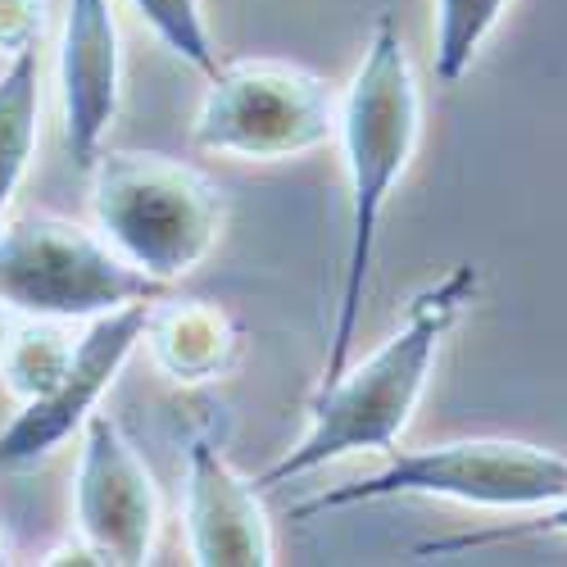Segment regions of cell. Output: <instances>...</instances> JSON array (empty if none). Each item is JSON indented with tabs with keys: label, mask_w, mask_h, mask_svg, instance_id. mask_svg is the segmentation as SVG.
<instances>
[{
	"label": "cell",
	"mask_w": 567,
	"mask_h": 567,
	"mask_svg": "<svg viewBox=\"0 0 567 567\" xmlns=\"http://www.w3.org/2000/svg\"><path fill=\"white\" fill-rule=\"evenodd\" d=\"M472 296H477V268L472 264L450 268L427 291H417L395 337H386L363 363H346L337 382L318 386L309 404V432L272 467H264L255 486H287L346 454H395L422 391H427L436 350L454 332Z\"/></svg>",
	"instance_id": "obj_1"
},
{
	"label": "cell",
	"mask_w": 567,
	"mask_h": 567,
	"mask_svg": "<svg viewBox=\"0 0 567 567\" xmlns=\"http://www.w3.org/2000/svg\"><path fill=\"white\" fill-rule=\"evenodd\" d=\"M417 132H422L417 78H413V64H409V51L395 23L382 14L341 96V114H337V136H341L346 177H350V250H346V281H341V305H337L322 386L337 382L354 354L363 287H368L372 255H377V227H382L386 200L417 151Z\"/></svg>",
	"instance_id": "obj_2"
},
{
	"label": "cell",
	"mask_w": 567,
	"mask_h": 567,
	"mask_svg": "<svg viewBox=\"0 0 567 567\" xmlns=\"http://www.w3.org/2000/svg\"><path fill=\"white\" fill-rule=\"evenodd\" d=\"M91 173L96 231L146 277L177 281L223 231V192L209 173L146 151H101Z\"/></svg>",
	"instance_id": "obj_3"
},
{
	"label": "cell",
	"mask_w": 567,
	"mask_h": 567,
	"mask_svg": "<svg viewBox=\"0 0 567 567\" xmlns=\"http://www.w3.org/2000/svg\"><path fill=\"white\" fill-rule=\"evenodd\" d=\"M567 495V454L508 441V436H472L427 450L395 454L382 472L363 482L322 491L291 508V517L337 513L382 499H450L467 508H545Z\"/></svg>",
	"instance_id": "obj_4"
},
{
	"label": "cell",
	"mask_w": 567,
	"mask_h": 567,
	"mask_svg": "<svg viewBox=\"0 0 567 567\" xmlns=\"http://www.w3.org/2000/svg\"><path fill=\"white\" fill-rule=\"evenodd\" d=\"M168 287L132 268L101 231L28 214L0 227V305L19 318L91 322L123 305H155Z\"/></svg>",
	"instance_id": "obj_5"
},
{
	"label": "cell",
	"mask_w": 567,
	"mask_h": 567,
	"mask_svg": "<svg viewBox=\"0 0 567 567\" xmlns=\"http://www.w3.org/2000/svg\"><path fill=\"white\" fill-rule=\"evenodd\" d=\"M337 114L341 101L318 73L277 60H241L209 78L192 136L205 155L291 159L332 141Z\"/></svg>",
	"instance_id": "obj_6"
},
{
	"label": "cell",
	"mask_w": 567,
	"mask_h": 567,
	"mask_svg": "<svg viewBox=\"0 0 567 567\" xmlns=\"http://www.w3.org/2000/svg\"><path fill=\"white\" fill-rule=\"evenodd\" d=\"M146 313L151 305H123L86 322L60 382L41 391L37 400H23V409L10 417V427L0 432V472H23L41 458H51L73 432L86 427L101 395L114 386V377L127 368L132 350L146 337Z\"/></svg>",
	"instance_id": "obj_7"
},
{
	"label": "cell",
	"mask_w": 567,
	"mask_h": 567,
	"mask_svg": "<svg viewBox=\"0 0 567 567\" xmlns=\"http://www.w3.org/2000/svg\"><path fill=\"white\" fill-rule=\"evenodd\" d=\"M73 513L78 536L101 563L141 567L151 558L159 532V495L146 463L136 458L110 413H91L82 427Z\"/></svg>",
	"instance_id": "obj_8"
},
{
	"label": "cell",
	"mask_w": 567,
	"mask_h": 567,
	"mask_svg": "<svg viewBox=\"0 0 567 567\" xmlns=\"http://www.w3.org/2000/svg\"><path fill=\"white\" fill-rule=\"evenodd\" d=\"M60 110H64V146L69 159L86 173L101 155V141L118 114V19L114 0H69L60 28Z\"/></svg>",
	"instance_id": "obj_9"
},
{
	"label": "cell",
	"mask_w": 567,
	"mask_h": 567,
	"mask_svg": "<svg viewBox=\"0 0 567 567\" xmlns=\"http://www.w3.org/2000/svg\"><path fill=\"white\" fill-rule=\"evenodd\" d=\"M182 523L192 563L200 567H268L277 558L259 486L236 477L209 441H192L186 450Z\"/></svg>",
	"instance_id": "obj_10"
},
{
	"label": "cell",
	"mask_w": 567,
	"mask_h": 567,
	"mask_svg": "<svg viewBox=\"0 0 567 567\" xmlns=\"http://www.w3.org/2000/svg\"><path fill=\"white\" fill-rule=\"evenodd\" d=\"M146 350L155 359V368L173 382H214L236 363L241 350V332L227 309L209 305V300H155L146 313Z\"/></svg>",
	"instance_id": "obj_11"
},
{
	"label": "cell",
	"mask_w": 567,
	"mask_h": 567,
	"mask_svg": "<svg viewBox=\"0 0 567 567\" xmlns=\"http://www.w3.org/2000/svg\"><path fill=\"white\" fill-rule=\"evenodd\" d=\"M37 132H41V60L37 51H28L6 60V69H0V218L10 214L32 168Z\"/></svg>",
	"instance_id": "obj_12"
},
{
	"label": "cell",
	"mask_w": 567,
	"mask_h": 567,
	"mask_svg": "<svg viewBox=\"0 0 567 567\" xmlns=\"http://www.w3.org/2000/svg\"><path fill=\"white\" fill-rule=\"evenodd\" d=\"M73 337L60 318H19L10 350L0 359V377H6V391L23 404L37 400L41 391H51L60 382V372L73 359Z\"/></svg>",
	"instance_id": "obj_13"
},
{
	"label": "cell",
	"mask_w": 567,
	"mask_h": 567,
	"mask_svg": "<svg viewBox=\"0 0 567 567\" xmlns=\"http://www.w3.org/2000/svg\"><path fill=\"white\" fill-rule=\"evenodd\" d=\"M436 6V78L445 86H454L472 60H477L482 41L495 32V23L504 19V10L513 0H432Z\"/></svg>",
	"instance_id": "obj_14"
},
{
	"label": "cell",
	"mask_w": 567,
	"mask_h": 567,
	"mask_svg": "<svg viewBox=\"0 0 567 567\" xmlns=\"http://www.w3.org/2000/svg\"><path fill=\"white\" fill-rule=\"evenodd\" d=\"M132 10L146 19V28L168 45L177 60L200 69L205 78L218 73V51H214V37H209L200 0H132Z\"/></svg>",
	"instance_id": "obj_15"
},
{
	"label": "cell",
	"mask_w": 567,
	"mask_h": 567,
	"mask_svg": "<svg viewBox=\"0 0 567 567\" xmlns=\"http://www.w3.org/2000/svg\"><path fill=\"white\" fill-rule=\"evenodd\" d=\"M536 536H567V495L545 504L532 523H513V527H491V532H472L454 540L422 545L417 554H458V549H486V545H508V540H536Z\"/></svg>",
	"instance_id": "obj_16"
},
{
	"label": "cell",
	"mask_w": 567,
	"mask_h": 567,
	"mask_svg": "<svg viewBox=\"0 0 567 567\" xmlns=\"http://www.w3.org/2000/svg\"><path fill=\"white\" fill-rule=\"evenodd\" d=\"M45 0H0V55L14 60L37 51V41L45 32Z\"/></svg>",
	"instance_id": "obj_17"
},
{
	"label": "cell",
	"mask_w": 567,
	"mask_h": 567,
	"mask_svg": "<svg viewBox=\"0 0 567 567\" xmlns=\"http://www.w3.org/2000/svg\"><path fill=\"white\" fill-rule=\"evenodd\" d=\"M14 327H19V313H14V309H6V305H0V359H6V350H10V337H14Z\"/></svg>",
	"instance_id": "obj_18"
},
{
	"label": "cell",
	"mask_w": 567,
	"mask_h": 567,
	"mask_svg": "<svg viewBox=\"0 0 567 567\" xmlns=\"http://www.w3.org/2000/svg\"><path fill=\"white\" fill-rule=\"evenodd\" d=\"M0 563H6V536H0Z\"/></svg>",
	"instance_id": "obj_19"
}]
</instances>
